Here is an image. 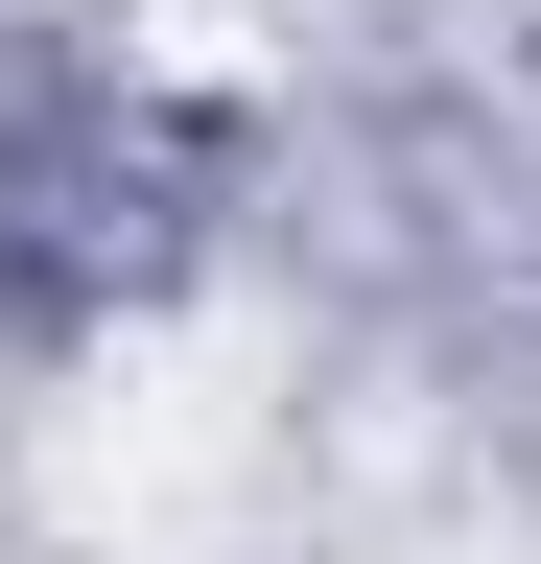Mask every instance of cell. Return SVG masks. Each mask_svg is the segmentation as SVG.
I'll list each match as a JSON object with an SVG mask.
<instances>
[{
  "label": "cell",
  "instance_id": "obj_1",
  "mask_svg": "<svg viewBox=\"0 0 541 564\" xmlns=\"http://www.w3.org/2000/svg\"><path fill=\"white\" fill-rule=\"evenodd\" d=\"M259 470H283V423H259V377H236V352H142V377H95V423H72V541L188 564Z\"/></svg>",
  "mask_w": 541,
  "mask_h": 564
}]
</instances>
